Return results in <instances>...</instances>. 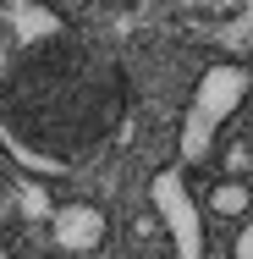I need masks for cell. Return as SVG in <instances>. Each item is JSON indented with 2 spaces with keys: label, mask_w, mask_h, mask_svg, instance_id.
<instances>
[{
  "label": "cell",
  "mask_w": 253,
  "mask_h": 259,
  "mask_svg": "<svg viewBox=\"0 0 253 259\" xmlns=\"http://www.w3.org/2000/svg\"><path fill=\"white\" fill-rule=\"evenodd\" d=\"M248 89H253V72L237 61H220L198 77V89L187 94V110H182V165H198L209 155L215 133L226 127V116H237Z\"/></svg>",
  "instance_id": "cell-1"
},
{
  "label": "cell",
  "mask_w": 253,
  "mask_h": 259,
  "mask_svg": "<svg viewBox=\"0 0 253 259\" xmlns=\"http://www.w3.org/2000/svg\"><path fill=\"white\" fill-rule=\"evenodd\" d=\"M149 199L171 232V259H204V226H198V204L182 182V171H160L149 182Z\"/></svg>",
  "instance_id": "cell-2"
},
{
  "label": "cell",
  "mask_w": 253,
  "mask_h": 259,
  "mask_svg": "<svg viewBox=\"0 0 253 259\" xmlns=\"http://www.w3.org/2000/svg\"><path fill=\"white\" fill-rule=\"evenodd\" d=\"M105 209L99 204H61L50 215V243L61 254H94L105 243Z\"/></svg>",
  "instance_id": "cell-3"
},
{
  "label": "cell",
  "mask_w": 253,
  "mask_h": 259,
  "mask_svg": "<svg viewBox=\"0 0 253 259\" xmlns=\"http://www.w3.org/2000/svg\"><path fill=\"white\" fill-rule=\"evenodd\" d=\"M204 204H209V215L242 221V215L253 209V188H248V182H231V177H220V182L209 188V199H204Z\"/></svg>",
  "instance_id": "cell-4"
},
{
  "label": "cell",
  "mask_w": 253,
  "mask_h": 259,
  "mask_svg": "<svg viewBox=\"0 0 253 259\" xmlns=\"http://www.w3.org/2000/svg\"><path fill=\"white\" fill-rule=\"evenodd\" d=\"M231 259H253V209L242 215V232H237V248H231Z\"/></svg>",
  "instance_id": "cell-5"
},
{
  "label": "cell",
  "mask_w": 253,
  "mask_h": 259,
  "mask_svg": "<svg viewBox=\"0 0 253 259\" xmlns=\"http://www.w3.org/2000/svg\"><path fill=\"white\" fill-rule=\"evenodd\" d=\"M0 259H6V248H0Z\"/></svg>",
  "instance_id": "cell-6"
}]
</instances>
